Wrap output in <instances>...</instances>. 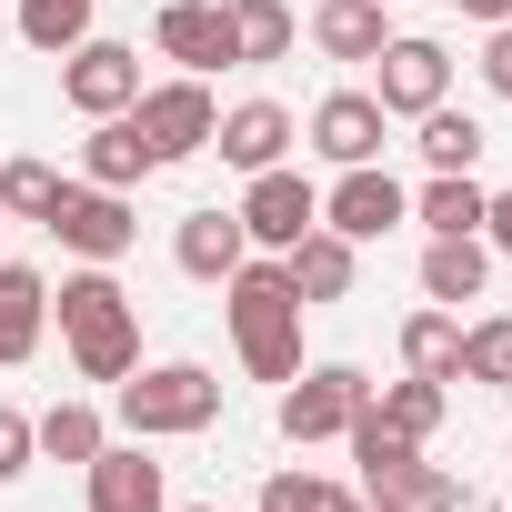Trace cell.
<instances>
[{"label":"cell","mask_w":512,"mask_h":512,"mask_svg":"<svg viewBox=\"0 0 512 512\" xmlns=\"http://www.w3.org/2000/svg\"><path fill=\"white\" fill-rule=\"evenodd\" d=\"M482 282H492L482 231H462V241H432V251H422V292H432V302H482Z\"/></svg>","instance_id":"cell-21"},{"label":"cell","mask_w":512,"mask_h":512,"mask_svg":"<svg viewBox=\"0 0 512 512\" xmlns=\"http://www.w3.org/2000/svg\"><path fill=\"white\" fill-rule=\"evenodd\" d=\"M312 41H322L332 61H382L392 21H382V0H322V11H312Z\"/></svg>","instance_id":"cell-19"},{"label":"cell","mask_w":512,"mask_h":512,"mask_svg":"<svg viewBox=\"0 0 512 512\" xmlns=\"http://www.w3.org/2000/svg\"><path fill=\"white\" fill-rule=\"evenodd\" d=\"M61 191H71V181H61L51 161H0V211H11V221H51Z\"/></svg>","instance_id":"cell-27"},{"label":"cell","mask_w":512,"mask_h":512,"mask_svg":"<svg viewBox=\"0 0 512 512\" xmlns=\"http://www.w3.org/2000/svg\"><path fill=\"white\" fill-rule=\"evenodd\" d=\"M121 422H131V442H171V432H211V422H221V382H211L201 362H161V372L121 382Z\"/></svg>","instance_id":"cell-3"},{"label":"cell","mask_w":512,"mask_h":512,"mask_svg":"<svg viewBox=\"0 0 512 512\" xmlns=\"http://www.w3.org/2000/svg\"><path fill=\"white\" fill-rule=\"evenodd\" d=\"M462 21H512V0H452Z\"/></svg>","instance_id":"cell-35"},{"label":"cell","mask_w":512,"mask_h":512,"mask_svg":"<svg viewBox=\"0 0 512 512\" xmlns=\"http://www.w3.org/2000/svg\"><path fill=\"white\" fill-rule=\"evenodd\" d=\"M191 512H211V502H191Z\"/></svg>","instance_id":"cell-37"},{"label":"cell","mask_w":512,"mask_h":512,"mask_svg":"<svg viewBox=\"0 0 512 512\" xmlns=\"http://www.w3.org/2000/svg\"><path fill=\"white\" fill-rule=\"evenodd\" d=\"M462 382L512 392V312H492V322H472V332H462Z\"/></svg>","instance_id":"cell-28"},{"label":"cell","mask_w":512,"mask_h":512,"mask_svg":"<svg viewBox=\"0 0 512 512\" xmlns=\"http://www.w3.org/2000/svg\"><path fill=\"white\" fill-rule=\"evenodd\" d=\"M332 512H372V502H332Z\"/></svg>","instance_id":"cell-36"},{"label":"cell","mask_w":512,"mask_h":512,"mask_svg":"<svg viewBox=\"0 0 512 512\" xmlns=\"http://www.w3.org/2000/svg\"><path fill=\"white\" fill-rule=\"evenodd\" d=\"M171 262H181L191 282H231V272L251 262V231H241V211H191V221H181V241H171Z\"/></svg>","instance_id":"cell-14"},{"label":"cell","mask_w":512,"mask_h":512,"mask_svg":"<svg viewBox=\"0 0 512 512\" xmlns=\"http://www.w3.org/2000/svg\"><path fill=\"white\" fill-rule=\"evenodd\" d=\"M442 91H452V61H442V41H422V31H392V41H382V91H372V101H382L392 121H422Z\"/></svg>","instance_id":"cell-7"},{"label":"cell","mask_w":512,"mask_h":512,"mask_svg":"<svg viewBox=\"0 0 512 512\" xmlns=\"http://www.w3.org/2000/svg\"><path fill=\"white\" fill-rule=\"evenodd\" d=\"M372 512H472V492L452 482V472H432V462H412L392 492H372Z\"/></svg>","instance_id":"cell-29"},{"label":"cell","mask_w":512,"mask_h":512,"mask_svg":"<svg viewBox=\"0 0 512 512\" xmlns=\"http://www.w3.org/2000/svg\"><path fill=\"white\" fill-rule=\"evenodd\" d=\"M312 221H322V191H312L302 171H282V161H272V171H251V191H241V231H251V241L292 251Z\"/></svg>","instance_id":"cell-9"},{"label":"cell","mask_w":512,"mask_h":512,"mask_svg":"<svg viewBox=\"0 0 512 512\" xmlns=\"http://www.w3.org/2000/svg\"><path fill=\"white\" fill-rule=\"evenodd\" d=\"M482 241H492V251H512V191H492V201H482Z\"/></svg>","instance_id":"cell-34"},{"label":"cell","mask_w":512,"mask_h":512,"mask_svg":"<svg viewBox=\"0 0 512 512\" xmlns=\"http://www.w3.org/2000/svg\"><path fill=\"white\" fill-rule=\"evenodd\" d=\"M332 502H342V492H332L322 472H272V482H262V512H332Z\"/></svg>","instance_id":"cell-31"},{"label":"cell","mask_w":512,"mask_h":512,"mask_svg":"<svg viewBox=\"0 0 512 512\" xmlns=\"http://www.w3.org/2000/svg\"><path fill=\"white\" fill-rule=\"evenodd\" d=\"M31 452H41V442H31V422L0 402V482H21V472H31Z\"/></svg>","instance_id":"cell-32"},{"label":"cell","mask_w":512,"mask_h":512,"mask_svg":"<svg viewBox=\"0 0 512 512\" xmlns=\"http://www.w3.org/2000/svg\"><path fill=\"white\" fill-rule=\"evenodd\" d=\"M61 332H71V362H81L91 382H131V372H141V322H131V292H121L101 262L61 282Z\"/></svg>","instance_id":"cell-2"},{"label":"cell","mask_w":512,"mask_h":512,"mask_svg":"<svg viewBox=\"0 0 512 512\" xmlns=\"http://www.w3.org/2000/svg\"><path fill=\"white\" fill-rule=\"evenodd\" d=\"M91 512H171V492H161V462L131 442V452H91Z\"/></svg>","instance_id":"cell-13"},{"label":"cell","mask_w":512,"mask_h":512,"mask_svg":"<svg viewBox=\"0 0 512 512\" xmlns=\"http://www.w3.org/2000/svg\"><path fill=\"white\" fill-rule=\"evenodd\" d=\"M31 442H41L51 462H81V472H91V452H101V412H91V402H51V412L31 422Z\"/></svg>","instance_id":"cell-26"},{"label":"cell","mask_w":512,"mask_h":512,"mask_svg":"<svg viewBox=\"0 0 512 512\" xmlns=\"http://www.w3.org/2000/svg\"><path fill=\"white\" fill-rule=\"evenodd\" d=\"M0 221H11V211H0Z\"/></svg>","instance_id":"cell-39"},{"label":"cell","mask_w":512,"mask_h":512,"mask_svg":"<svg viewBox=\"0 0 512 512\" xmlns=\"http://www.w3.org/2000/svg\"><path fill=\"white\" fill-rule=\"evenodd\" d=\"M402 362H412L422 382H462V322H452V312H412V322H402Z\"/></svg>","instance_id":"cell-23"},{"label":"cell","mask_w":512,"mask_h":512,"mask_svg":"<svg viewBox=\"0 0 512 512\" xmlns=\"http://www.w3.org/2000/svg\"><path fill=\"white\" fill-rule=\"evenodd\" d=\"M81 171L101 181V191H141L161 161H151V141H141V121L131 111H111V121H91V141H81Z\"/></svg>","instance_id":"cell-16"},{"label":"cell","mask_w":512,"mask_h":512,"mask_svg":"<svg viewBox=\"0 0 512 512\" xmlns=\"http://www.w3.org/2000/svg\"><path fill=\"white\" fill-rule=\"evenodd\" d=\"M221 292H231V342H241L251 382H292L302 372V292H292V272L282 262H241Z\"/></svg>","instance_id":"cell-1"},{"label":"cell","mask_w":512,"mask_h":512,"mask_svg":"<svg viewBox=\"0 0 512 512\" xmlns=\"http://www.w3.org/2000/svg\"><path fill=\"white\" fill-rule=\"evenodd\" d=\"M0 41H11V31H0Z\"/></svg>","instance_id":"cell-38"},{"label":"cell","mask_w":512,"mask_h":512,"mask_svg":"<svg viewBox=\"0 0 512 512\" xmlns=\"http://www.w3.org/2000/svg\"><path fill=\"white\" fill-rule=\"evenodd\" d=\"M61 61H71V71H61L71 111L111 121V111H131V101H141V51H121V41H81V51H61Z\"/></svg>","instance_id":"cell-11"},{"label":"cell","mask_w":512,"mask_h":512,"mask_svg":"<svg viewBox=\"0 0 512 512\" xmlns=\"http://www.w3.org/2000/svg\"><path fill=\"white\" fill-rule=\"evenodd\" d=\"M392 221H412V201H402V181L382 161H352L332 181V201H322V231H342V241H382Z\"/></svg>","instance_id":"cell-8"},{"label":"cell","mask_w":512,"mask_h":512,"mask_svg":"<svg viewBox=\"0 0 512 512\" xmlns=\"http://www.w3.org/2000/svg\"><path fill=\"white\" fill-rule=\"evenodd\" d=\"M211 151H221L231 171H272V161L292 151V111H282V101H241V111H221Z\"/></svg>","instance_id":"cell-15"},{"label":"cell","mask_w":512,"mask_h":512,"mask_svg":"<svg viewBox=\"0 0 512 512\" xmlns=\"http://www.w3.org/2000/svg\"><path fill=\"white\" fill-rule=\"evenodd\" d=\"M282 272H292V292H302V302H342V292H352V241L312 221V231L282 251Z\"/></svg>","instance_id":"cell-18"},{"label":"cell","mask_w":512,"mask_h":512,"mask_svg":"<svg viewBox=\"0 0 512 512\" xmlns=\"http://www.w3.org/2000/svg\"><path fill=\"white\" fill-rule=\"evenodd\" d=\"M231 41H241V61H282L302 41V21H292V0H231Z\"/></svg>","instance_id":"cell-25"},{"label":"cell","mask_w":512,"mask_h":512,"mask_svg":"<svg viewBox=\"0 0 512 512\" xmlns=\"http://www.w3.org/2000/svg\"><path fill=\"white\" fill-rule=\"evenodd\" d=\"M21 41L31 51H81L91 41V0H21Z\"/></svg>","instance_id":"cell-30"},{"label":"cell","mask_w":512,"mask_h":512,"mask_svg":"<svg viewBox=\"0 0 512 512\" xmlns=\"http://www.w3.org/2000/svg\"><path fill=\"white\" fill-rule=\"evenodd\" d=\"M482 81L512 101V21H492V41H482Z\"/></svg>","instance_id":"cell-33"},{"label":"cell","mask_w":512,"mask_h":512,"mask_svg":"<svg viewBox=\"0 0 512 512\" xmlns=\"http://www.w3.org/2000/svg\"><path fill=\"white\" fill-rule=\"evenodd\" d=\"M482 201H492V191H482L472 171H432L422 201H412V221H422L432 241H462V231H482Z\"/></svg>","instance_id":"cell-20"},{"label":"cell","mask_w":512,"mask_h":512,"mask_svg":"<svg viewBox=\"0 0 512 512\" xmlns=\"http://www.w3.org/2000/svg\"><path fill=\"white\" fill-rule=\"evenodd\" d=\"M161 61H181L191 81H201V71H231V61H241L231 0H161Z\"/></svg>","instance_id":"cell-10"},{"label":"cell","mask_w":512,"mask_h":512,"mask_svg":"<svg viewBox=\"0 0 512 512\" xmlns=\"http://www.w3.org/2000/svg\"><path fill=\"white\" fill-rule=\"evenodd\" d=\"M362 402H372V382H362L352 362H312V372L282 382V432H292V442H332V432H352Z\"/></svg>","instance_id":"cell-4"},{"label":"cell","mask_w":512,"mask_h":512,"mask_svg":"<svg viewBox=\"0 0 512 512\" xmlns=\"http://www.w3.org/2000/svg\"><path fill=\"white\" fill-rule=\"evenodd\" d=\"M482 151H492V131H482L472 111H452V101L422 111V161H432V171H472Z\"/></svg>","instance_id":"cell-22"},{"label":"cell","mask_w":512,"mask_h":512,"mask_svg":"<svg viewBox=\"0 0 512 512\" xmlns=\"http://www.w3.org/2000/svg\"><path fill=\"white\" fill-rule=\"evenodd\" d=\"M131 121H141V141H151V161H191V151H211V131H221V111H211V91L181 71V81H161V91H141L131 101Z\"/></svg>","instance_id":"cell-5"},{"label":"cell","mask_w":512,"mask_h":512,"mask_svg":"<svg viewBox=\"0 0 512 512\" xmlns=\"http://www.w3.org/2000/svg\"><path fill=\"white\" fill-rule=\"evenodd\" d=\"M372 412H382L402 442H432V432H442V412H452V382H422V372H402V382H392Z\"/></svg>","instance_id":"cell-24"},{"label":"cell","mask_w":512,"mask_h":512,"mask_svg":"<svg viewBox=\"0 0 512 512\" xmlns=\"http://www.w3.org/2000/svg\"><path fill=\"white\" fill-rule=\"evenodd\" d=\"M41 322H51V282L21 272V262H0V372L41 352Z\"/></svg>","instance_id":"cell-17"},{"label":"cell","mask_w":512,"mask_h":512,"mask_svg":"<svg viewBox=\"0 0 512 512\" xmlns=\"http://www.w3.org/2000/svg\"><path fill=\"white\" fill-rule=\"evenodd\" d=\"M51 231H61V251H81V262H121L141 221H131V191L71 181V191H61V211H51Z\"/></svg>","instance_id":"cell-6"},{"label":"cell","mask_w":512,"mask_h":512,"mask_svg":"<svg viewBox=\"0 0 512 512\" xmlns=\"http://www.w3.org/2000/svg\"><path fill=\"white\" fill-rule=\"evenodd\" d=\"M382 131H392V111H382L372 91H332V101L312 111V151L342 161V171H352V161H382Z\"/></svg>","instance_id":"cell-12"}]
</instances>
